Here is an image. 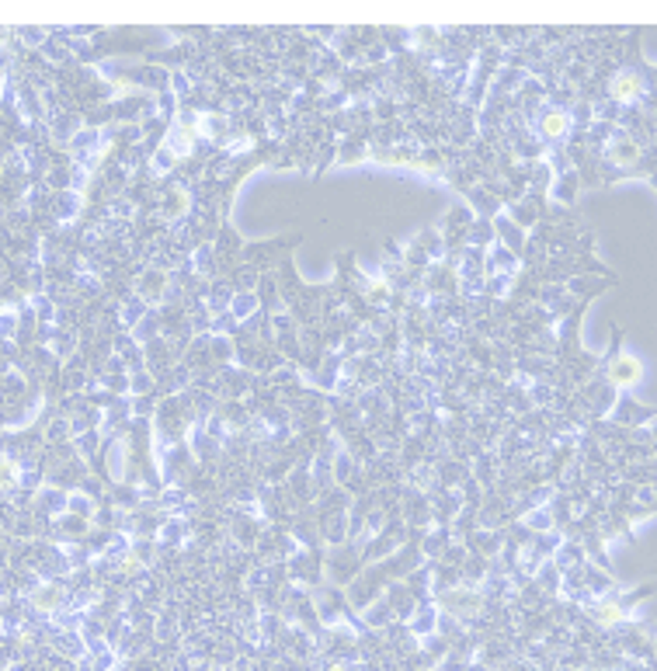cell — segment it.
Here are the masks:
<instances>
[{
	"label": "cell",
	"instance_id": "1",
	"mask_svg": "<svg viewBox=\"0 0 657 671\" xmlns=\"http://www.w3.org/2000/svg\"><path fill=\"white\" fill-rule=\"evenodd\" d=\"M31 602H35V609H42V612H52V609L63 602V592H59L56 585H45V588H38V592H35V599H31Z\"/></svg>",
	"mask_w": 657,
	"mask_h": 671
},
{
	"label": "cell",
	"instance_id": "2",
	"mask_svg": "<svg viewBox=\"0 0 657 671\" xmlns=\"http://www.w3.org/2000/svg\"><path fill=\"white\" fill-rule=\"evenodd\" d=\"M612 379L623 383V386H626V383H637V379H640V365H637L633 358H619V362L612 365Z\"/></svg>",
	"mask_w": 657,
	"mask_h": 671
},
{
	"label": "cell",
	"instance_id": "3",
	"mask_svg": "<svg viewBox=\"0 0 657 671\" xmlns=\"http://www.w3.org/2000/svg\"><path fill=\"white\" fill-rule=\"evenodd\" d=\"M637 91H640V77H637V73H619V77H616V84H612V94H616V98H623V101H626V98H633Z\"/></svg>",
	"mask_w": 657,
	"mask_h": 671
},
{
	"label": "cell",
	"instance_id": "4",
	"mask_svg": "<svg viewBox=\"0 0 657 671\" xmlns=\"http://www.w3.org/2000/svg\"><path fill=\"white\" fill-rule=\"evenodd\" d=\"M564 129H567V115H564V111H550V115L543 118V132H546V136H560Z\"/></svg>",
	"mask_w": 657,
	"mask_h": 671
},
{
	"label": "cell",
	"instance_id": "5",
	"mask_svg": "<svg viewBox=\"0 0 657 671\" xmlns=\"http://www.w3.org/2000/svg\"><path fill=\"white\" fill-rule=\"evenodd\" d=\"M14 477H17V466L7 459V456H0V487H7V484H14Z\"/></svg>",
	"mask_w": 657,
	"mask_h": 671
},
{
	"label": "cell",
	"instance_id": "6",
	"mask_svg": "<svg viewBox=\"0 0 657 671\" xmlns=\"http://www.w3.org/2000/svg\"><path fill=\"white\" fill-rule=\"evenodd\" d=\"M598 619H602V623H616V619H619V606H602V609H598Z\"/></svg>",
	"mask_w": 657,
	"mask_h": 671
}]
</instances>
